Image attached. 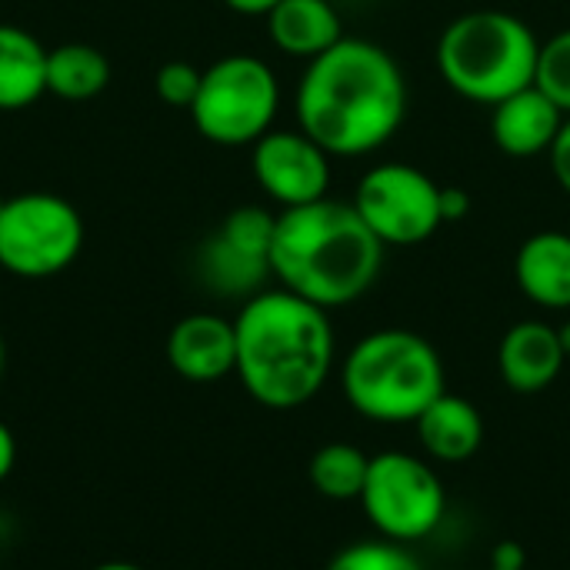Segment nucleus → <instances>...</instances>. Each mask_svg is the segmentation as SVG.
<instances>
[{
    "label": "nucleus",
    "instance_id": "nucleus-13",
    "mask_svg": "<svg viewBox=\"0 0 570 570\" xmlns=\"http://www.w3.org/2000/svg\"><path fill=\"white\" fill-rule=\"evenodd\" d=\"M564 344L558 327L544 321H521L514 324L498 347V371L501 381L514 394H541L548 391L564 371Z\"/></svg>",
    "mask_w": 570,
    "mask_h": 570
},
{
    "label": "nucleus",
    "instance_id": "nucleus-10",
    "mask_svg": "<svg viewBox=\"0 0 570 570\" xmlns=\"http://www.w3.org/2000/svg\"><path fill=\"white\" fill-rule=\"evenodd\" d=\"M250 170L261 190L284 210L327 197L331 154L304 130H267L250 154Z\"/></svg>",
    "mask_w": 570,
    "mask_h": 570
},
{
    "label": "nucleus",
    "instance_id": "nucleus-22",
    "mask_svg": "<svg viewBox=\"0 0 570 570\" xmlns=\"http://www.w3.org/2000/svg\"><path fill=\"white\" fill-rule=\"evenodd\" d=\"M324 570H424V568H421V561H417L404 544H394V541L381 538V541H361V544H347V548H341Z\"/></svg>",
    "mask_w": 570,
    "mask_h": 570
},
{
    "label": "nucleus",
    "instance_id": "nucleus-17",
    "mask_svg": "<svg viewBox=\"0 0 570 570\" xmlns=\"http://www.w3.org/2000/svg\"><path fill=\"white\" fill-rule=\"evenodd\" d=\"M47 94V47L17 23H0V110H27Z\"/></svg>",
    "mask_w": 570,
    "mask_h": 570
},
{
    "label": "nucleus",
    "instance_id": "nucleus-4",
    "mask_svg": "<svg viewBox=\"0 0 570 570\" xmlns=\"http://www.w3.org/2000/svg\"><path fill=\"white\" fill-rule=\"evenodd\" d=\"M347 404L374 424H414L444 394L438 347L404 327L361 337L341 367Z\"/></svg>",
    "mask_w": 570,
    "mask_h": 570
},
{
    "label": "nucleus",
    "instance_id": "nucleus-8",
    "mask_svg": "<svg viewBox=\"0 0 570 570\" xmlns=\"http://www.w3.org/2000/svg\"><path fill=\"white\" fill-rule=\"evenodd\" d=\"M357 501L374 531L394 544H414L434 534L448 508L438 471L404 451H384L371 458Z\"/></svg>",
    "mask_w": 570,
    "mask_h": 570
},
{
    "label": "nucleus",
    "instance_id": "nucleus-33",
    "mask_svg": "<svg viewBox=\"0 0 570 570\" xmlns=\"http://www.w3.org/2000/svg\"><path fill=\"white\" fill-rule=\"evenodd\" d=\"M488 570H501V568H488ZM524 570H528V568H524Z\"/></svg>",
    "mask_w": 570,
    "mask_h": 570
},
{
    "label": "nucleus",
    "instance_id": "nucleus-27",
    "mask_svg": "<svg viewBox=\"0 0 570 570\" xmlns=\"http://www.w3.org/2000/svg\"><path fill=\"white\" fill-rule=\"evenodd\" d=\"M524 564H528V558H524V548H521V544H514V541H504V544H498V548H494V554H491V568L524 570Z\"/></svg>",
    "mask_w": 570,
    "mask_h": 570
},
{
    "label": "nucleus",
    "instance_id": "nucleus-6",
    "mask_svg": "<svg viewBox=\"0 0 570 570\" xmlns=\"http://www.w3.org/2000/svg\"><path fill=\"white\" fill-rule=\"evenodd\" d=\"M281 107V83L254 53H227L200 73L190 120L197 134L217 147H254Z\"/></svg>",
    "mask_w": 570,
    "mask_h": 570
},
{
    "label": "nucleus",
    "instance_id": "nucleus-16",
    "mask_svg": "<svg viewBox=\"0 0 570 570\" xmlns=\"http://www.w3.org/2000/svg\"><path fill=\"white\" fill-rule=\"evenodd\" d=\"M414 428H417L424 451L441 464H461L474 458L484 441L481 411L471 401L448 394V391L414 421Z\"/></svg>",
    "mask_w": 570,
    "mask_h": 570
},
{
    "label": "nucleus",
    "instance_id": "nucleus-11",
    "mask_svg": "<svg viewBox=\"0 0 570 570\" xmlns=\"http://www.w3.org/2000/svg\"><path fill=\"white\" fill-rule=\"evenodd\" d=\"M170 367L194 384H210L237 367V331L220 314H187L167 337Z\"/></svg>",
    "mask_w": 570,
    "mask_h": 570
},
{
    "label": "nucleus",
    "instance_id": "nucleus-30",
    "mask_svg": "<svg viewBox=\"0 0 570 570\" xmlns=\"http://www.w3.org/2000/svg\"><path fill=\"white\" fill-rule=\"evenodd\" d=\"M94 570H144L137 564H127V561H107V564H97Z\"/></svg>",
    "mask_w": 570,
    "mask_h": 570
},
{
    "label": "nucleus",
    "instance_id": "nucleus-7",
    "mask_svg": "<svg viewBox=\"0 0 570 570\" xmlns=\"http://www.w3.org/2000/svg\"><path fill=\"white\" fill-rule=\"evenodd\" d=\"M83 250V217L57 194L30 190L0 204V267L23 281L63 274Z\"/></svg>",
    "mask_w": 570,
    "mask_h": 570
},
{
    "label": "nucleus",
    "instance_id": "nucleus-23",
    "mask_svg": "<svg viewBox=\"0 0 570 570\" xmlns=\"http://www.w3.org/2000/svg\"><path fill=\"white\" fill-rule=\"evenodd\" d=\"M534 87H541L564 110V117H570V27L541 43Z\"/></svg>",
    "mask_w": 570,
    "mask_h": 570
},
{
    "label": "nucleus",
    "instance_id": "nucleus-20",
    "mask_svg": "<svg viewBox=\"0 0 570 570\" xmlns=\"http://www.w3.org/2000/svg\"><path fill=\"white\" fill-rule=\"evenodd\" d=\"M371 458L354 444H324L311 458V484L327 501H357L367 481Z\"/></svg>",
    "mask_w": 570,
    "mask_h": 570
},
{
    "label": "nucleus",
    "instance_id": "nucleus-26",
    "mask_svg": "<svg viewBox=\"0 0 570 570\" xmlns=\"http://www.w3.org/2000/svg\"><path fill=\"white\" fill-rule=\"evenodd\" d=\"M471 214V194L464 187H441V217L444 224H461Z\"/></svg>",
    "mask_w": 570,
    "mask_h": 570
},
{
    "label": "nucleus",
    "instance_id": "nucleus-19",
    "mask_svg": "<svg viewBox=\"0 0 570 570\" xmlns=\"http://www.w3.org/2000/svg\"><path fill=\"white\" fill-rule=\"evenodd\" d=\"M197 267H200L204 284L214 287L224 297H254L261 291V284L267 281V274H271L267 261L237 250L217 230L204 240Z\"/></svg>",
    "mask_w": 570,
    "mask_h": 570
},
{
    "label": "nucleus",
    "instance_id": "nucleus-14",
    "mask_svg": "<svg viewBox=\"0 0 570 570\" xmlns=\"http://www.w3.org/2000/svg\"><path fill=\"white\" fill-rule=\"evenodd\" d=\"M514 281L521 294L548 311H570V234L538 230L514 257Z\"/></svg>",
    "mask_w": 570,
    "mask_h": 570
},
{
    "label": "nucleus",
    "instance_id": "nucleus-2",
    "mask_svg": "<svg viewBox=\"0 0 570 570\" xmlns=\"http://www.w3.org/2000/svg\"><path fill=\"white\" fill-rule=\"evenodd\" d=\"M237 367L244 391L271 407L294 411L321 394L334 367V324L324 307L277 287L244 301L237 321Z\"/></svg>",
    "mask_w": 570,
    "mask_h": 570
},
{
    "label": "nucleus",
    "instance_id": "nucleus-21",
    "mask_svg": "<svg viewBox=\"0 0 570 570\" xmlns=\"http://www.w3.org/2000/svg\"><path fill=\"white\" fill-rule=\"evenodd\" d=\"M274 230H277V214H271L267 207H257V204H244V207H234L217 234L234 244L237 250L250 254V257H261L271 264V244H274Z\"/></svg>",
    "mask_w": 570,
    "mask_h": 570
},
{
    "label": "nucleus",
    "instance_id": "nucleus-24",
    "mask_svg": "<svg viewBox=\"0 0 570 570\" xmlns=\"http://www.w3.org/2000/svg\"><path fill=\"white\" fill-rule=\"evenodd\" d=\"M200 73L204 70H197L187 60H167L154 77V90L167 107L190 110V104L197 100V90H200Z\"/></svg>",
    "mask_w": 570,
    "mask_h": 570
},
{
    "label": "nucleus",
    "instance_id": "nucleus-1",
    "mask_svg": "<svg viewBox=\"0 0 570 570\" xmlns=\"http://www.w3.org/2000/svg\"><path fill=\"white\" fill-rule=\"evenodd\" d=\"M407 100V80L394 53L374 40L344 37L307 60L294 110L301 130L331 157H364L401 130Z\"/></svg>",
    "mask_w": 570,
    "mask_h": 570
},
{
    "label": "nucleus",
    "instance_id": "nucleus-12",
    "mask_svg": "<svg viewBox=\"0 0 570 570\" xmlns=\"http://www.w3.org/2000/svg\"><path fill=\"white\" fill-rule=\"evenodd\" d=\"M561 127H564V110L534 83L491 107V137L501 154L518 160L548 154Z\"/></svg>",
    "mask_w": 570,
    "mask_h": 570
},
{
    "label": "nucleus",
    "instance_id": "nucleus-3",
    "mask_svg": "<svg viewBox=\"0 0 570 570\" xmlns=\"http://www.w3.org/2000/svg\"><path fill=\"white\" fill-rule=\"evenodd\" d=\"M384 250L354 204L324 197L277 214L271 274L284 291L334 311L361 301L374 287Z\"/></svg>",
    "mask_w": 570,
    "mask_h": 570
},
{
    "label": "nucleus",
    "instance_id": "nucleus-31",
    "mask_svg": "<svg viewBox=\"0 0 570 570\" xmlns=\"http://www.w3.org/2000/svg\"><path fill=\"white\" fill-rule=\"evenodd\" d=\"M558 334H561V344H564V354L570 357V324H564V327H558Z\"/></svg>",
    "mask_w": 570,
    "mask_h": 570
},
{
    "label": "nucleus",
    "instance_id": "nucleus-25",
    "mask_svg": "<svg viewBox=\"0 0 570 570\" xmlns=\"http://www.w3.org/2000/svg\"><path fill=\"white\" fill-rule=\"evenodd\" d=\"M548 157H551L554 180L561 184V190L570 197V117H564V127H561L554 147L548 150Z\"/></svg>",
    "mask_w": 570,
    "mask_h": 570
},
{
    "label": "nucleus",
    "instance_id": "nucleus-15",
    "mask_svg": "<svg viewBox=\"0 0 570 570\" xmlns=\"http://www.w3.org/2000/svg\"><path fill=\"white\" fill-rule=\"evenodd\" d=\"M267 33L281 53L314 60L344 40V23L331 0H281L267 13Z\"/></svg>",
    "mask_w": 570,
    "mask_h": 570
},
{
    "label": "nucleus",
    "instance_id": "nucleus-32",
    "mask_svg": "<svg viewBox=\"0 0 570 570\" xmlns=\"http://www.w3.org/2000/svg\"><path fill=\"white\" fill-rule=\"evenodd\" d=\"M3 361H7V354H3V341H0V374H3Z\"/></svg>",
    "mask_w": 570,
    "mask_h": 570
},
{
    "label": "nucleus",
    "instance_id": "nucleus-18",
    "mask_svg": "<svg viewBox=\"0 0 570 570\" xmlns=\"http://www.w3.org/2000/svg\"><path fill=\"white\" fill-rule=\"evenodd\" d=\"M110 83L107 57L90 43H60L47 50V94L60 100H94Z\"/></svg>",
    "mask_w": 570,
    "mask_h": 570
},
{
    "label": "nucleus",
    "instance_id": "nucleus-5",
    "mask_svg": "<svg viewBox=\"0 0 570 570\" xmlns=\"http://www.w3.org/2000/svg\"><path fill=\"white\" fill-rule=\"evenodd\" d=\"M541 40L508 10H468L454 17L438 40V70L444 83L471 100L494 107L534 83Z\"/></svg>",
    "mask_w": 570,
    "mask_h": 570
},
{
    "label": "nucleus",
    "instance_id": "nucleus-28",
    "mask_svg": "<svg viewBox=\"0 0 570 570\" xmlns=\"http://www.w3.org/2000/svg\"><path fill=\"white\" fill-rule=\"evenodd\" d=\"M13 464H17V441H13L10 428L0 421V481L13 471Z\"/></svg>",
    "mask_w": 570,
    "mask_h": 570
},
{
    "label": "nucleus",
    "instance_id": "nucleus-29",
    "mask_svg": "<svg viewBox=\"0 0 570 570\" xmlns=\"http://www.w3.org/2000/svg\"><path fill=\"white\" fill-rule=\"evenodd\" d=\"M230 10L244 13V17H267L281 0H224Z\"/></svg>",
    "mask_w": 570,
    "mask_h": 570
},
{
    "label": "nucleus",
    "instance_id": "nucleus-9",
    "mask_svg": "<svg viewBox=\"0 0 570 570\" xmlns=\"http://www.w3.org/2000/svg\"><path fill=\"white\" fill-rule=\"evenodd\" d=\"M354 210L384 247H417L441 227V184L411 164L371 167L354 194Z\"/></svg>",
    "mask_w": 570,
    "mask_h": 570
}]
</instances>
